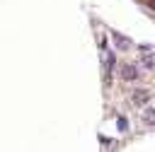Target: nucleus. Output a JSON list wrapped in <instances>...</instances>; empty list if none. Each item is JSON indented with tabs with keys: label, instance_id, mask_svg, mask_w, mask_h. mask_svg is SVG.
Instances as JSON below:
<instances>
[{
	"label": "nucleus",
	"instance_id": "1",
	"mask_svg": "<svg viewBox=\"0 0 155 152\" xmlns=\"http://www.w3.org/2000/svg\"><path fill=\"white\" fill-rule=\"evenodd\" d=\"M136 75H138V72H133V68H131V65H126V68H124V77H126V80H133Z\"/></svg>",
	"mask_w": 155,
	"mask_h": 152
}]
</instances>
